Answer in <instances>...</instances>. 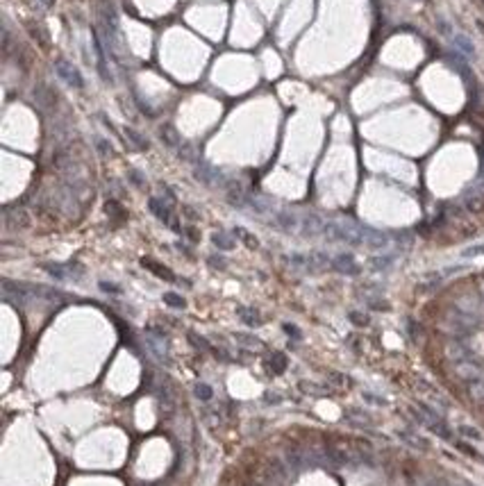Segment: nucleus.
Returning <instances> with one entry per match:
<instances>
[{
  "mask_svg": "<svg viewBox=\"0 0 484 486\" xmlns=\"http://www.w3.org/2000/svg\"><path fill=\"white\" fill-rule=\"evenodd\" d=\"M350 320H352V323H355V325H359V327L368 325V316L359 314V311H352V314H350Z\"/></svg>",
  "mask_w": 484,
  "mask_h": 486,
  "instance_id": "24",
  "label": "nucleus"
},
{
  "mask_svg": "<svg viewBox=\"0 0 484 486\" xmlns=\"http://www.w3.org/2000/svg\"><path fill=\"white\" fill-rule=\"evenodd\" d=\"M364 398L368 400V402H375V404H380V407H382V404H387V402H384V400H382V398H373V395H371V393H364Z\"/></svg>",
  "mask_w": 484,
  "mask_h": 486,
  "instance_id": "28",
  "label": "nucleus"
},
{
  "mask_svg": "<svg viewBox=\"0 0 484 486\" xmlns=\"http://www.w3.org/2000/svg\"><path fill=\"white\" fill-rule=\"evenodd\" d=\"M391 261H393L391 257H375L371 264H373V268H375V271H382V268H387Z\"/></svg>",
  "mask_w": 484,
  "mask_h": 486,
  "instance_id": "23",
  "label": "nucleus"
},
{
  "mask_svg": "<svg viewBox=\"0 0 484 486\" xmlns=\"http://www.w3.org/2000/svg\"><path fill=\"white\" fill-rule=\"evenodd\" d=\"M457 373H459L464 379H471V382L480 379V368H477L473 361H459L457 363Z\"/></svg>",
  "mask_w": 484,
  "mask_h": 486,
  "instance_id": "7",
  "label": "nucleus"
},
{
  "mask_svg": "<svg viewBox=\"0 0 484 486\" xmlns=\"http://www.w3.org/2000/svg\"><path fill=\"white\" fill-rule=\"evenodd\" d=\"M196 177L200 179L203 184H209V187H214V184H223V173H220L218 168L209 166V164H200V166L196 168Z\"/></svg>",
  "mask_w": 484,
  "mask_h": 486,
  "instance_id": "3",
  "label": "nucleus"
},
{
  "mask_svg": "<svg viewBox=\"0 0 484 486\" xmlns=\"http://www.w3.org/2000/svg\"><path fill=\"white\" fill-rule=\"evenodd\" d=\"M55 71H57V75H59L62 80L68 84V87H73V89H82V87H84L82 75L77 73V68L73 66V64H68V62L57 59V62H55Z\"/></svg>",
  "mask_w": 484,
  "mask_h": 486,
  "instance_id": "1",
  "label": "nucleus"
},
{
  "mask_svg": "<svg viewBox=\"0 0 484 486\" xmlns=\"http://www.w3.org/2000/svg\"><path fill=\"white\" fill-rule=\"evenodd\" d=\"M148 207H150L152 214L162 220V223H168V225L175 227V223H173V216H171V205H164V200H159V198H150L148 200Z\"/></svg>",
  "mask_w": 484,
  "mask_h": 486,
  "instance_id": "4",
  "label": "nucleus"
},
{
  "mask_svg": "<svg viewBox=\"0 0 484 486\" xmlns=\"http://www.w3.org/2000/svg\"><path fill=\"white\" fill-rule=\"evenodd\" d=\"M398 438H402L407 445H414L418 448V450H428V441L425 438H420L416 434H409V432H398Z\"/></svg>",
  "mask_w": 484,
  "mask_h": 486,
  "instance_id": "12",
  "label": "nucleus"
},
{
  "mask_svg": "<svg viewBox=\"0 0 484 486\" xmlns=\"http://www.w3.org/2000/svg\"><path fill=\"white\" fill-rule=\"evenodd\" d=\"M330 266H332L334 271L344 273V275H357V273H359V266H357L355 257H352V255H346V252H344V255H336Z\"/></svg>",
  "mask_w": 484,
  "mask_h": 486,
  "instance_id": "2",
  "label": "nucleus"
},
{
  "mask_svg": "<svg viewBox=\"0 0 484 486\" xmlns=\"http://www.w3.org/2000/svg\"><path fill=\"white\" fill-rule=\"evenodd\" d=\"M236 341L244 343V346H248V348H261V343H259V341L252 339V336H246V334H236Z\"/></svg>",
  "mask_w": 484,
  "mask_h": 486,
  "instance_id": "22",
  "label": "nucleus"
},
{
  "mask_svg": "<svg viewBox=\"0 0 484 486\" xmlns=\"http://www.w3.org/2000/svg\"><path fill=\"white\" fill-rule=\"evenodd\" d=\"M268 366H271L273 373L280 375V373H284V368H287V357L280 355V352H275V355H273V359L268 361Z\"/></svg>",
  "mask_w": 484,
  "mask_h": 486,
  "instance_id": "15",
  "label": "nucleus"
},
{
  "mask_svg": "<svg viewBox=\"0 0 484 486\" xmlns=\"http://www.w3.org/2000/svg\"><path fill=\"white\" fill-rule=\"evenodd\" d=\"M482 255H484V243L471 246V248H466V250L461 252V257H464V259H473V257H482Z\"/></svg>",
  "mask_w": 484,
  "mask_h": 486,
  "instance_id": "18",
  "label": "nucleus"
},
{
  "mask_svg": "<svg viewBox=\"0 0 484 486\" xmlns=\"http://www.w3.org/2000/svg\"><path fill=\"white\" fill-rule=\"evenodd\" d=\"M130 177L134 179V184H136V187H141V184H144V182H141V177H139V173H136V171H132V173H130Z\"/></svg>",
  "mask_w": 484,
  "mask_h": 486,
  "instance_id": "30",
  "label": "nucleus"
},
{
  "mask_svg": "<svg viewBox=\"0 0 484 486\" xmlns=\"http://www.w3.org/2000/svg\"><path fill=\"white\" fill-rule=\"evenodd\" d=\"M236 314H239V318L244 320L246 325H250V327H257V325H261V318H259V314H257L255 309L239 307V309H236Z\"/></svg>",
  "mask_w": 484,
  "mask_h": 486,
  "instance_id": "8",
  "label": "nucleus"
},
{
  "mask_svg": "<svg viewBox=\"0 0 484 486\" xmlns=\"http://www.w3.org/2000/svg\"><path fill=\"white\" fill-rule=\"evenodd\" d=\"M459 434H461V436H466V438H473V441H482V434L475 430V427L461 425V427H459Z\"/></svg>",
  "mask_w": 484,
  "mask_h": 486,
  "instance_id": "19",
  "label": "nucleus"
},
{
  "mask_svg": "<svg viewBox=\"0 0 484 486\" xmlns=\"http://www.w3.org/2000/svg\"><path fill=\"white\" fill-rule=\"evenodd\" d=\"M212 393H214V391H212L209 384H198V387H196V395L200 400H209V398H212Z\"/></svg>",
  "mask_w": 484,
  "mask_h": 486,
  "instance_id": "21",
  "label": "nucleus"
},
{
  "mask_svg": "<svg viewBox=\"0 0 484 486\" xmlns=\"http://www.w3.org/2000/svg\"><path fill=\"white\" fill-rule=\"evenodd\" d=\"M100 289H105V291H109V293H120L118 287H114V284H107V282H100Z\"/></svg>",
  "mask_w": 484,
  "mask_h": 486,
  "instance_id": "26",
  "label": "nucleus"
},
{
  "mask_svg": "<svg viewBox=\"0 0 484 486\" xmlns=\"http://www.w3.org/2000/svg\"><path fill=\"white\" fill-rule=\"evenodd\" d=\"M330 377H332V382H336V384H346V379L341 377L339 373H332V375H330Z\"/></svg>",
  "mask_w": 484,
  "mask_h": 486,
  "instance_id": "29",
  "label": "nucleus"
},
{
  "mask_svg": "<svg viewBox=\"0 0 484 486\" xmlns=\"http://www.w3.org/2000/svg\"><path fill=\"white\" fill-rule=\"evenodd\" d=\"M323 227H325V223L318 218V216H314V214H307L305 218H300V230H302L305 236L323 234Z\"/></svg>",
  "mask_w": 484,
  "mask_h": 486,
  "instance_id": "5",
  "label": "nucleus"
},
{
  "mask_svg": "<svg viewBox=\"0 0 484 486\" xmlns=\"http://www.w3.org/2000/svg\"><path fill=\"white\" fill-rule=\"evenodd\" d=\"M455 44L459 46V48L464 50V52H468V55H473V52H475V50H473V44L466 39V36H461V34H457V36H455Z\"/></svg>",
  "mask_w": 484,
  "mask_h": 486,
  "instance_id": "20",
  "label": "nucleus"
},
{
  "mask_svg": "<svg viewBox=\"0 0 484 486\" xmlns=\"http://www.w3.org/2000/svg\"><path fill=\"white\" fill-rule=\"evenodd\" d=\"M457 448H459V450H461V452H466V454H471V457H477V452H475V450H473V448H471V445H468V443H461V441H459V443H457Z\"/></svg>",
  "mask_w": 484,
  "mask_h": 486,
  "instance_id": "25",
  "label": "nucleus"
},
{
  "mask_svg": "<svg viewBox=\"0 0 484 486\" xmlns=\"http://www.w3.org/2000/svg\"><path fill=\"white\" fill-rule=\"evenodd\" d=\"M275 223L282 227L284 232H293L300 227V218H298L296 214H291V211H277L275 214Z\"/></svg>",
  "mask_w": 484,
  "mask_h": 486,
  "instance_id": "6",
  "label": "nucleus"
},
{
  "mask_svg": "<svg viewBox=\"0 0 484 486\" xmlns=\"http://www.w3.org/2000/svg\"><path fill=\"white\" fill-rule=\"evenodd\" d=\"M284 332H287V334H291V336H296V339H300V332H298L293 325H284Z\"/></svg>",
  "mask_w": 484,
  "mask_h": 486,
  "instance_id": "27",
  "label": "nucleus"
},
{
  "mask_svg": "<svg viewBox=\"0 0 484 486\" xmlns=\"http://www.w3.org/2000/svg\"><path fill=\"white\" fill-rule=\"evenodd\" d=\"M125 136H128V141L136 148V150H148V141H146L134 128H125Z\"/></svg>",
  "mask_w": 484,
  "mask_h": 486,
  "instance_id": "10",
  "label": "nucleus"
},
{
  "mask_svg": "<svg viewBox=\"0 0 484 486\" xmlns=\"http://www.w3.org/2000/svg\"><path fill=\"white\" fill-rule=\"evenodd\" d=\"M464 205H466L468 211H473V214H480V211H484V195H480V193H468L466 200H464Z\"/></svg>",
  "mask_w": 484,
  "mask_h": 486,
  "instance_id": "9",
  "label": "nucleus"
},
{
  "mask_svg": "<svg viewBox=\"0 0 484 486\" xmlns=\"http://www.w3.org/2000/svg\"><path fill=\"white\" fill-rule=\"evenodd\" d=\"M41 5H44V7H52V5H55V0H41Z\"/></svg>",
  "mask_w": 484,
  "mask_h": 486,
  "instance_id": "32",
  "label": "nucleus"
},
{
  "mask_svg": "<svg viewBox=\"0 0 484 486\" xmlns=\"http://www.w3.org/2000/svg\"><path fill=\"white\" fill-rule=\"evenodd\" d=\"M212 241H214L216 248H220V250H232L234 248V239L230 234H225V232H214Z\"/></svg>",
  "mask_w": 484,
  "mask_h": 486,
  "instance_id": "11",
  "label": "nucleus"
},
{
  "mask_svg": "<svg viewBox=\"0 0 484 486\" xmlns=\"http://www.w3.org/2000/svg\"><path fill=\"white\" fill-rule=\"evenodd\" d=\"M209 264H214L216 268H225V261H223V259H209Z\"/></svg>",
  "mask_w": 484,
  "mask_h": 486,
  "instance_id": "31",
  "label": "nucleus"
},
{
  "mask_svg": "<svg viewBox=\"0 0 484 486\" xmlns=\"http://www.w3.org/2000/svg\"><path fill=\"white\" fill-rule=\"evenodd\" d=\"M234 236H239V239L244 241L248 248H257V246H259V241H257L248 230H244V227H234Z\"/></svg>",
  "mask_w": 484,
  "mask_h": 486,
  "instance_id": "14",
  "label": "nucleus"
},
{
  "mask_svg": "<svg viewBox=\"0 0 484 486\" xmlns=\"http://www.w3.org/2000/svg\"><path fill=\"white\" fill-rule=\"evenodd\" d=\"M162 141H166L171 148H175L177 146V134H175V130L171 128V125H166V128H162Z\"/></svg>",
  "mask_w": 484,
  "mask_h": 486,
  "instance_id": "17",
  "label": "nucleus"
},
{
  "mask_svg": "<svg viewBox=\"0 0 484 486\" xmlns=\"http://www.w3.org/2000/svg\"><path fill=\"white\" fill-rule=\"evenodd\" d=\"M164 302L166 305H171V307H175V309H184V298L182 295H177V293H173V291H168V293H164Z\"/></svg>",
  "mask_w": 484,
  "mask_h": 486,
  "instance_id": "16",
  "label": "nucleus"
},
{
  "mask_svg": "<svg viewBox=\"0 0 484 486\" xmlns=\"http://www.w3.org/2000/svg\"><path fill=\"white\" fill-rule=\"evenodd\" d=\"M144 266H148L157 277H164V279H168V282H173V279H175V277H173V273L168 271V268H162L159 264H155V261H150V259H144Z\"/></svg>",
  "mask_w": 484,
  "mask_h": 486,
  "instance_id": "13",
  "label": "nucleus"
}]
</instances>
